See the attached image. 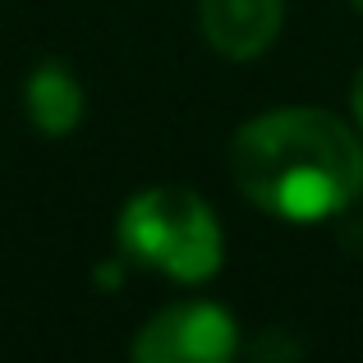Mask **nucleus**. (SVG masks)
Wrapping results in <instances>:
<instances>
[{"label":"nucleus","mask_w":363,"mask_h":363,"mask_svg":"<svg viewBox=\"0 0 363 363\" xmlns=\"http://www.w3.org/2000/svg\"><path fill=\"white\" fill-rule=\"evenodd\" d=\"M235 184L281 221H327L363 194V147L336 116L313 106L267 111L235 133Z\"/></svg>","instance_id":"obj_1"},{"label":"nucleus","mask_w":363,"mask_h":363,"mask_svg":"<svg viewBox=\"0 0 363 363\" xmlns=\"http://www.w3.org/2000/svg\"><path fill=\"white\" fill-rule=\"evenodd\" d=\"M120 244L138 262L175 276V281H207L221 272V225L212 207L194 189L161 184L138 194L120 216Z\"/></svg>","instance_id":"obj_2"},{"label":"nucleus","mask_w":363,"mask_h":363,"mask_svg":"<svg viewBox=\"0 0 363 363\" xmlns=\"http://www.w3.org/2000/svg\"><path fill=\"white\" fill-rule=\"evenodd\" d=\"M240 350V327L221 303H170L133 340L138 363H225Z\"/></svg>","instance_id":"obj_3"},{"label":"nucleus","mask_w":363,"mask_h":363,"mask_svg":"<svg viewBox=\"0 0 363 363\" xmlns=\"http://www.w3.org/2000/svg\"><path fill=\"white\" fill-rule=\"evenodd\" d=\"M281 0H198V23L225 60H253L281 33Z\"/></svg>","instance_id":"obj_4"},{"label":"nucleus","mask_w":363,"mask_h":363,"mask_svg":"<svg viewBox=\"0 0 363 363\" xmlns=\"http://www.w3.org/2000/svg\"><path fill=\"white\" fill-rule=\"evenodd\" d=\"M23 106H28V120H33L37 129L51 133V138H60V133L79 129V120H83V88L69 74V65L42 60L33 74H28Z\"/></svg>","instance_id":"obj_5"},{"label":"nucleus","mask_w":363,"mask_h":363,"mask_svg":"<svg viewBox=\"0 0 363 363\" xmlns=\"http://www.w3.org/2000/svg\"><path fill=\"white\" fill-rule=\"evenodd\" d=\"M354 120H359V129H363V69H359V79H354Z\"/></svg>","instance_id":"obj_6"},{"label":"nucleus","mask_w":363,"mask_h":363,"mask_svg":"<svg viewBox=\"0 0 363 363\" xmlns=\"http://www.w3.org/2000/svg\"><path fill=\"white\" fill-rule=\"evenodd\" d=\"M354 9H359V14H363V0H354Z\"/></svg>","instance_id":"obj_7"}]
</instances>
